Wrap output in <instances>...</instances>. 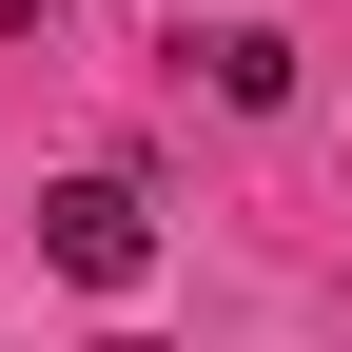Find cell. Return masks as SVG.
Masks as SVG:
<instances>
[{"mask_svg": "<svg viewBox=\"0 0 352 352\" xmlns=\"http://www.w3.org/2000/svg\"><path fill=\"white\" fill-rule=\"evenodd\" d=\"M39 254H59L78 294H138L157 274V196L138 176H59V196H39Z\"/></svg>", "mask_w": 352, "mask_h": 352, "instance_id": "6da1fadb", "label": "cell"}, {"mask_svg": "<svg viewBox=\"0 0 352 352\" xmlns=\"http://www.w3.org/2000/svg\"><path fill=\"white\" fill-rule=\"evenodd\" d=\"M196 78H215L235 118H274V98H294V39H274V20H215V39H196Z\"/></svg>", "mask_w": 352, "mask_h": 352, "instance_id": "7a4b0ae2", "label": "cell"}, {"mask_svg": "<svg viewBox=\"0 0 352 352\" xmlns=\"http://www.w3.org/2000/svg\"><path fill=\"white\" fill-rule=\"evenodd\" d=\"M118 352H138V333H118Z\"/></svg>", "mask_w": 352, "mask_h": 352, "instance_id": "3957f363", "label": "cell"}]
</instances>
